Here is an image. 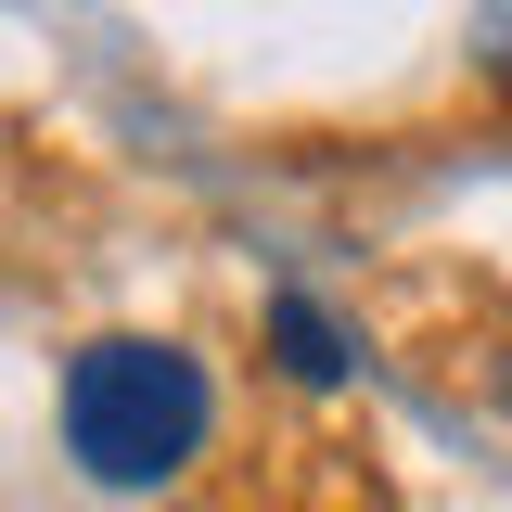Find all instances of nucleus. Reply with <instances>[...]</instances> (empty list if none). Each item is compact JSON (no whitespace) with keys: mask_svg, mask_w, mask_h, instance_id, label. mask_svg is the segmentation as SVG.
Instances as JSON below:
<instances>
[{"mask_svg":"<svg viewBox=\"0 0 512 512\" xmlns=\"http://www.w3.org/2000/svg\"><path fill=\"white\" fill-rule=\"evenodd\" d=\"M487 397H500V410H512V346H500V359H487Z\"/></svg>","mask_w":512,"mask_h":512,"instance_id":"nucleus-3","label":"nucleus"},{"mask_svg":"<svg viewBox=\"0 0 512 512\" xmlns=\"http://www.w3.org/2000/svg\"><path fill=\"white\" fill-rule=\"evenodd\" d=\"M269 346H282V372H295V384H346V372H359V333L320 308L308 282H282V295H269Z\"/></svg>","mask_w":512,"mask_h":512,"instance_id":"nucleus-2","label":"nucleus"},{"mask_svg":"<svg viewBox=\"0 0 512 512\" xmlns=\"http://www.w3.org/2000/svg\"><path fill=\"white\" fill-rule=\"evenodd\" d=\"M52 423L90 487H167L218 436V384H205V359L180 333H90L52 384Z\"/></svg>","mask_w":512,"mask_h":512,"instance_id":"nucleus-1","label":"nucleus"}]
</instances>
